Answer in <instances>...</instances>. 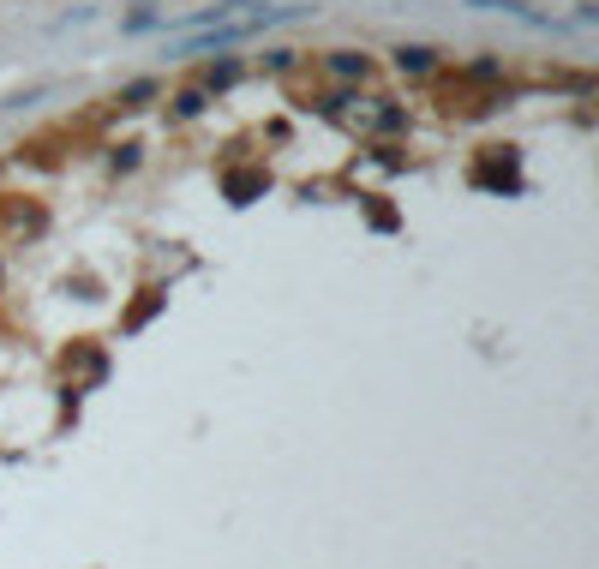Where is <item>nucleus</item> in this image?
<instances>
[{
	"instance_id": "nucleus-1",
	"label": "nucleus",
	"mask_w": 599,
	"mask_h": 569,
	"mask_svg": "<svg viewBox=\"0 0 599 569\" xmlns=\"http://www.w3.org/2000/svg\"><path fill=\"white\" fill-rule=\"evenodd\" d=\"M468 6H486V12H516V18H528V24H546L534 6H522V0H468Z\"/></svg>"
},
{
	"instance_id": "nucleus-2",
	"label": "nucleus",
	"mask_w": 599,
	"mask_h": 569,
	"mask_svg": "<svg viewBox=\"0 0 599 569\" xmlns=\"http://www.w3.org/2000/svg\"><path fill=\"white\" fill-rule=\"evenodd\" d=\"M396 60H402V72H426V66H432V60H426V48H402Z\"/></svg>"
}]
</instances>
